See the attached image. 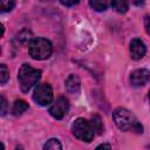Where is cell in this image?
<instances>
[{"mask_svg": "<svg viewBox=\"0 0 150 150\" xmlns=\"http://www.w3.org/2000/svg\"><path fill=\"white\" fill-rule=\"evenodd\" d=\"M144 27H145L146 33L150 35V16H145V19H144Z\"/></svg>", "mask_w": 150, "mask_h": 150, "instance_id": "17", "label": "cell"}, {"mask_svg": "<svg viewBox=\"0 0 150 150\" xmlns=\"http://www.w3.org/2000/svg\"><path fill=\"white\" fill-rule=\"evenodd\" d=\"M27 109H28V103L26 101H23V100H16L14 102V104H13L12 112H13V115L19 116L22 112H25Z\"/></svg>", "mask_w": 150, "mask_h": 150, "instance_id": "10", "label": "cell"}, {"mask_svg": "<svg viewBox=\"0 0 150 150\" xmlns=\"http://www.w3.org/2000/svg\"><path fill=\"white\" fill-rule=\"evenodd\" d=\"M43 150H62V145L57 138H50L46 142Z\"/></svg>", "mask_w": 150, "mask_h": 150, "instance_id": "12", "label": "cell"}, {"mask_svg": "<svg viewBox=\"0 0 150 150\" xmlns=\"http://www.w3.org/2000/svg\"><path fill=\"white\" fill-rule=\"evenodd\" d=\"M89 6L93 9L97 11V12H104L107 9V7H108V4L107 2H103V1H90L89 2Z\"/></svg>", "mask_w": 150, "mask_h": 150, "instance_id": "14", "label": "cell"}, {"mask_svg": "<svg viewBox=\"0 0 150 150\" xmlns=\"http://www.w3.org/2000/svg\"><path fill=\"white\" fill-rule=\"evenodd\" d=\"M150 80V71L148 69H136L130 74V83L134 87H142Z\"/></svg>", "mask_w": 150, "mask_h": 150, "instance_id": "7", "label": "cell"}, {"mask_svg": "<svg viewBox=\"0 0 150 150\" xmlns=\"http://www.w3.org/2000/svg\"><path fill=\"white\" fill-rule=\"evenodd\" d=\"M68 109H69L68 100H67L66 97H63V96H60V97H57V98L53 102V104L50 105V108H49V114H50L54 118L61 120V118L64 117V115L67 114Z\"/></svg>", "mask_w": 150, "mask_h": 150, "instance_id": "6", "label": "cell"}, {"mask_svg": "<svg viewBox=\"0 0 150 150\" xmlns=\"http://www.w3.org/2000/svg\"><path fill=\"white\" fill-rule=\"evenodd\" d=\"M41 70L35 69L29 64H22L18 73V81L20 84V89L22 93L29 91L40 80Z\"/></svg>", "mask_w": 150, "mask_h": 150, "instance_id": "2", "label": "cell"}, {"mask_svg": "<svg viewBox=\"0 0 150 150\" xmlns=\"http://www.w3.org/2000/svg\"><path fill=\"white\" fill-rule=\"evenodd\" d=\"M53 46L45 38H35L28 45V53L34 60H46L52 55Z\"/></svg>", "mask_w": 150, "mask_h": 150, "instance_id": "3", "label": "cell"}, {"mask_svg": "<svg viewBox=\"0 0 150 150\" xmlns=\"http://www.w3.org/2000/svg\"><path fill=\"white\" fill-rule=\"evenodd\" d=\"M6 103H7L6 102V98L4 96H1V105H2L1 107V116H4L6 114V105H7Z\"/></svg>", "mask_w": 150, "mask_h": 150, "instance_id": "18", "label": "cell"}, {"mask_svg": "<svg viewBox=\"0 0 150 150\" xmlns=\"http://www.w3.org/2000/svg\"><path fill=\"white\" fill-rule=\"evenodd\" d=\"M112 118L115 124L122 131H135L142 134L143 128L138 120L125 108H117L112 112Z\"/></svg>", "mask_w": 150, "mask_h": 150, "instance_id": "1", "label": "cell"}, {"mask_svg": "<svg viewBox=\"0 0 150 150\" xmlns=\"http://www.w3.org/2000/svg\"><path fill=\"white\" fill-rule=\"evenodd\" d=\"M111 7L117 12V13H121V14H124L128 12L129 9V5L127 1H122V0H117V1H112L111 2Z\"/></svg>", "mask_w": 150, "mask_h": 150, "instance_id": "11", "label": "cell"}, {"mask_svg": "<svg viewBox=\"0 0 150 150\" xmlns=\"http://www.w3.org/2000/svg\"><path fill=\"white\" fill-rule=\"evenodd\" d=\"M91 125H93L94 130L97 131V134H102L103 125H102V121H101V118H100L98 115H94L91 117Z\"/></svg>", "mask_w": 150, "mask_h": 150, "instance_id": "13", "label": "cell"}, {"mask_svg": "<svg viewBox=\"0 0 150 150\" xmlns=\"http://www.w3.org/2000/svg\"><path fill=\"white\" fill-rule=\"evenodd\" d=\"M61 4L64 5V6H74V5L77 4V1H71V2H69V1H61Z\"/></svg>", "mask_w": 150, "mask_h": 150, "instance_id": "20", "label": "cell"}, {"mask_svg": "<svg viewBox=\"0 0 150 150\" xmlns=\"http://www.w3.org/2000/svg\"><path fill=\"white\" fill-rule=\"evenodd\" d=\"M149 102H150V91H149Z\"/></svg>", "mask_w": 150, "mask_h": 150, "instance_id": "21", "label": "cell"}, {"mask_svg": "<svg viewBox=\"0 0 150 150\" xmlns=\"http://www.w3.org/2000/svg\"><path fill=\"white\" fill-rule=\"evenodd\" d=\"M95 150H111V148H110V145H109V144L103 143V144H100Z\"/></svg>", "mask_w": 150, "mask_h": 150, "instance_id": "19", "label": "cell"}, {"mask_svg": "<svg viewBox=\"0 0 150 150\" xmlns=\"http://www.w3.org/2000/svg\"><path fill=\"white\" fill-rule=\"evenodd\" d=\"M146 53V47L141 39H134L130 42V55L134 60L142 59Z\"/></svg>", "mask_w": 150, "mask_h": 150, "instance_id": "8", "label": "cell"}, {"mask_svg": "<svg viewBox=\"0 0 150 150\" xmlns=\"http://www.w3.org/2000/svg\"><path fill=\"white\" fill-rule=\"evenodd\" d=\"M66 89L69 94H79L80 89H81V82L77 75H69L66 80Z\"/></svg>", "mask_w": 150, "mask_h": 150, "instance_id": "9", "label": "cell"}, {"mask_svg": "<svg viewBox=\"0 0 150 150\" xmlns=\"http://www.w3.org/2000/svg\"><path fill=\"white\" fill-rule=\"evenodd\" d=\"M9 79V70L7 69L6 64H0V82L5 84Z\"/></svg>", "mask_w": 150, "mask_h": 150, "instance_id": "15", "label": "cell"}, {"mask_svg": "<svg viewBox=\"0 0 150 150\" xmlns=\"http://www.w3.org/2000/svg\"><path fill=\"white\" fill-rule=\"evenodd\" d=\"M15 6L14 1H7V0H2L0 2V9L1 12H9L13 9V7Z\"/></svg>", "mask_w": 150, "mask_h": 150, "instance_id": "16", "label": "cell"}, {"mask_svg": "<svg viewBox=\"0 0 150 150\" xmlns=\"http://www.w3.org/2000/svg\"><path fill=\"white\" fill-rule=\"evenodd\" d=\"M71 131L73 135L83 142H90L94 138L95 130L90 122H88L84 118H77L71 124Z\"/></svg>", "mask_w": 150, "mask_h": 150, "instance_id": "4", "label": "cell"}, {"mask_svg": "<svg viewBox=\"0 0 150 150\" xmlns=\"http://www.w3.org/2000/svg\"><path fill=\"white\" fill-rule=\"evenodd\" d=\"M33 100L39 105H48L53 101V89L48 83H40L34 90Z\"/></svg>", "mask_w": 150, "mask_h": 150, "instance_id": "5", "label": "cell"}]
</instances>
